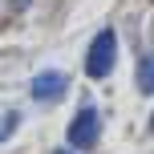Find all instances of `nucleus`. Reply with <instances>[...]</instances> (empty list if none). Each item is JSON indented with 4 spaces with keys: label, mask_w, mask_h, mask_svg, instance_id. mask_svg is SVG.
I'll use <instances>...</instances> for the list:
<instances>
[{
    "label": "nucleus",
    "mask_w": 154,
    "mask_h": 154,
    "mask_svg": "<svg viewBox=\"0 0 154 154\" xmlns=\"http://www.w3.org/2000/svg\"><path fill=\"white\" fill-rule=\"evenodd\" d=\"M114 57H118V37H114V29H101L97 37H93V45H89L85 73H89V77H109V69H114Z\"/></svg>",
    "instance_id": "nucleus-1"
},
{
    "label": "nucleus",
    "mask_w": 154,
    "mask_h": 154,
    "mask_svg": "<svg viewBox=\"0 0 154 154\" xmlns=\"http://www.w3.org/2000/svg\"><path fill=\"white\" fill-rule=\"evenodd\" d=\"M97 130H101L97 109H93V106H81L77 118H73V126H69V142H73L77 150H89L93 142H97Z\"/></svg>",
    "instance_id": "nucleus-2"
},
{
    "label": "nucleus",
    "mask_w": 154,
    "mask_h": 154,
    "mask_svg": "<svg viewBox=\"0 0 154 154\" xmlns=\"http://www.w3.org/2000/svg\"><path fill=\"white\" fill-rule=\"evenodd\" d=\"M65 85H69V81H65V73L45 69V73H37V77L29 81V93H32L37 101H57V97L65 93Z\"/></svg>",
    "instance_id": "nucleus-3"
},
{
    "label": "nucleus",
    "mask_w": 154,
    "mask_h": 154,
    "mask_svg": "<svg viewBox=\"0 0 154 154\" xmlns=\"http://www.w3.org/2000/svg\"><path fill=\"white\" fill-rule=\"evenodd\" d=\"M138 89L142 93H154V53H146L138 61Z\"/></svg>",
    "instance_id": "nucleus-4"
},
{
    "label": "nucleus",
    "mask_w": 154,
    "mask_h": 154,
    "mask_svg": "<svg viewBox=\"0 0 154 154\" xmlns=\"http://www.w3.org/2000/svg\"><path fill=\"white\" fill-rule=\"evenodd\" d=\"M0 134H4V130H0Z\"/></svg>",
    "instance_id": "nucleus-5"
},
{
    "label": "nucleus",
    "mask_w": 154,
    "mask_h": 154,
    "mask_svg": "<svg viewBox=\"0 0 154 154\" xmlns=\"http://www.w3.org/2000/svg\"><path fill=\"white\" fill-rule=\"evenodd\" d=\"M61 154H65V150H61Z\"/></svg>",
    "instance_id": "nucleus-6"
}]
</instances>
